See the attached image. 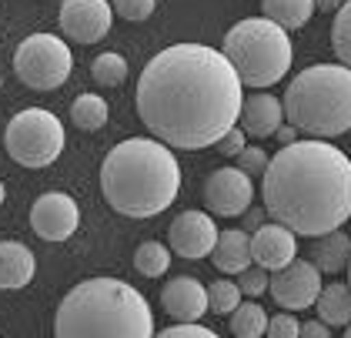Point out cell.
<instances>
[{
  "label": "cell",
  "instance_id": "1",
  "mask_svg": "<svg viewBox=\"0 0 351 338\" xmlns=\"http://www.w3.org/2000/svg\"><path fill=\"white\" fill-rule=\"evenodd\" d=\"M244 84L231 60L208 44H171L141 71L137 117L174 151L215 148L238 124Z\"/></svg>",
  "mask_w": 351,
  "mask_h": 338
},
{
  "label": "cell",
  "instance_id": "2",
  "mask_svg": "<svg viewBox=\"0 0 351 338\" xmlns=\"http://www.w3.org/2000/svg\"><path fill=\"white\" fill-rule=\"evenodd\" d=\"M265 211L301 238H318L351 218V157L324 137L281 144L265 168Z\"/></svg>",
  "mask_w": 351,
  "mask_h": 338
},
{
  "label": "cell",
  "instance_id": "3",
  "mask_svg": "<svg viewBox=\"0 0 351 338\" xmlns=\"http://www.w3.org/2000/svg\"><path fill=\"white\" fill-rule=\"evenodd\" d=\"M104 201L124 218H154L181 194V164L158 137H128L101 164Z\"/></svg>",
  "mask_w": 351,
  "mask_h": 338
},
{
  "label": "cell",
  "instance_id": "4",
  "mask_svg": "<svg viewBox=\"0 0 351 338\" xmlns=\"http://www.w3.org/2000/svg\"><path fill=\"white\" fill-rule=\"evenodd\" d=\"M154 332L147 298L121 278H87L74 285L54 315L57 338H151Z\"/></svg>",
  "mask_w": 351,
  "mask_h": 338
},
{
  "label": "cell",
  "instance_id": "5",
  "mask_svg": "<svg viewBox=\"0 0 351 338\" xmlns=\"http://www.w3.org/2000/svg\"><path fill=\"white\" fill-rule=\"evenodd\" d=\"M285 121L308 137H341L351 131V67L311 64L285 91Z\"/></svg>",
  "mask_w": 351,
  "mask_h": 338
},
{
  "label": "cell",
  "instance_id": "6",
  "mask_svg": "<svg viewBox=\"0 0 351 338\" xmlns=\"http://www.w3.org/2000/svg\"><path fill=\"white\" fill-rule=\"evenodd\" d=\"M221 54L231 60V67H234V74L244 87H254V91H265L271 84H278L291 71V60H295V47H291L288 30L268 21V17L238 21L224 34Z\"/></svg>",
  "mask_w": 351,
  "mask_h": 338
},
{
  "label": "cell",
  "instance_id": "7",
  "mask_svg": "<svg viewBox=\"0 0 351 338\" xmlns=\"http://www.w3.org/2000/svg\"><path fill=\"white\" fill-rule=\"evenodd\" d=\"M64 124L47 107H27L14 114L3 131V148L21 168H51L64 155Z\"/></svg>",
  "mask_w": 351,
  "mask_h": 338
},
{
  "label": "cell",
  "instance_id": "8",
  "mask_svg": "<svg viewBox=\"0 0 351 338\" xmlns=\"http://www.w3.org/2000/svg\"><path fill=\"white\" fill-rule=\"evenodd\" d=\"M74 71V54L57 34H30L14 51V74L30 91H57Z\"/></svg>",
  "mask_w": 351,
  "mask_h": 338
},
{
  "label": "cell",
  "instance_id": "9",
  "mask_svg": "<svg viewBox=\"0 0 351 338\" xmlns=\"http://www.w3.org/2000/svg\"><path fill=\"white\" fill-rule=\"evenodd\" d=\"M322 271L311 264V261H288L285 268L271 271L268 278V291L271 298L285 308V312H301V308H311L318 291H322Z\"/></svg>",
  "mask_w": 351,
  "mask_h": 338
},
{
  "label": "cell",
  "instance_id": "10",
  "mask_svg": "<svg viewBox=\"0 0 351 338\" xmlns=\"http://www.w3.org/2000/svg\"><path fill=\"white\" fill-rule=\"evenodd\" d=\"M204 205L211 214L217 218H241L244 211L251 208L254 201V184H251V174H244L241 168H217L208 174L204 181Z\"/></svg>",
  "mask_w": 351,
  "mask_h": 338
},
{
  "label": "cell",
  "instance_id": "11",
  "mask_svg": "<svg viewBox=\"0 0 351 338\" xmlns=\"http://www.w3.org/2000/svg\"><path fill=\"white\" fill-rule=\"evenodd\" d=\"M60 30L74 44H97L110 34L114 7L108 0H64L60 3Z\"/></svg>",
  "mask_w": 351,
  "mask_h": 338
},
{
  "label": "cell",
  "instance_id": "12",
  "mask_svg": "<svg viewBox=\"0 0 351 338\" xmlns=\"http://www.w3.org/2000/svg\"><path fill=\"white\" fill-rule=\"evenodd\" d=\"M81 225V208L71 194L64 191H47L34 201L30 208V228L44 241H67Z\"/></svg>",
  "mask_w": 351,
  "mask_h": 338
},
{
  "label": "cell",
  "instance_id": "13",
  "mask_svg": "<svg viewBox=\"0 0 351 338\" xmlns=\"http://www.w3.org/2000/svg\"><path fill=\"white\" fill-rule=\"evenodd\" d=\"M167 241H171V251L178 258H208L217 241L215 214L211 211H181L167 228Z\"/></svg>",
  "mask_w": 351,
  "mask_h": 338
},
{
  "label": "cell",
  "instance_id": "14",
  "mask_svg": "<svg viewBox=\"0 0 351 338\" xmlns=\"http://www.w3.org/2000/svg\"><path fill=\"white\" fill-rule=\"evenodd\" d=\"M298 258V234L285 228L281 221H271L251 232V261L265 271H278L288 261Z\"/></svg>",
  "mask_w": 351,
  "mask_h": 338
},
{
  "label": "cell",
  "instance_id": "15",
  "mask_svg": "<svg viewBox=\"0 0 351 338\" xmlns=\"http://www.w3.org/2000/svg\"><path fill=\"white\" fill-rule=\"evenodd\" d=\"M161 308L174 322H201L208 315V291L194 275H178L161 288Z\"/></svg>",
  "mask_w": 351,
  "mask_h": 338
},
{
  "label": "cell",
  "instance_id": "16",
  "mask_svg": "<svg viewBox=\"0 0 351 338\" xmlns=\"http://www.w3.org/2000/svg\"><path fill=\"white\" fill-rule=\"evenodd\" d=\"M238 124H241L244 134H251V137H271L274 131L285 124V107L281 101L274 98V94H251V98H244L241 101V114H238Z\"/></svg>",
  "mask_w": 351,
  "mask_h": 338
},
{
  "label": "cell",
  "instance_id": "17",
  "mask_svg": "<svg viewBox=\"0 0 351 338\" xmlns=\"http://www.w3.org/2000/svg\"><path fill=\"white\" fill-rule=\"evenodd\" d=\"M37 258L24 241H0V291H21L34 282Z\"/></svg>",
  "mask_w": 351,
  "mask_h": 338
},
{
  "label": "cell",
  "instance_id": "18",
  "mask_svg": "<svg viewBox=\"0 0 351 338\" xmlns=\"http://www.w3.org/2000/svg\"><path fill=\"white\" fill-rule=\"evenodd\" d=\"M211 264L221 275H241L251 264V234L244 228H231V232H217V241L211 248Z\"/></svg>",
  "mask_w": 351,
  "mask_h": 338
},
{
  "label": "cell",
  "instance_id": "19",
  "mask_svg": "<svg viewBox=\"0 0 351 338\" xmlns=\"http://www.w3.org/2000/svg\"><path fill=\"white\" fill-rule=\"evenodd\" d=\"M311 264L322 271V275H338V271H345L348 268V258H351V238L341 228H335V232H324L315 238V245H311Z\"/></svg>",
  "mask_w": 351,
  "mask_h": 338
},
{
  "label": "cell",
  "instance_id": "20",
  "mask_svg": "<svg viewBox=\"0 0 351 338\" xmlns=\"http://www.w3.org/2000/svg\"><path fill=\"white\" fill-rule=\"evenodd\" d=\"M315 312L328 328H345L351 322V288L341 282L322 285L318 298H315Z\"/></svg>",
  "mask_w": 351,
  "mask_h": 338
},
{
  "label": "cell",
  "instance_id": "21",
  "mask_svg": "<svg viewBox=\"0 0 351 338\" xmlns=\"http://www.w3.org/2000/svg\"><path fill=\"white\" fill-rule=\"evenodd\" d=\"M261 14L285 30H301L315 17V0H261Z\"/></svg>",
  "mask_w": 351,
  "mask_h": 338
},
{
  "label": "cell",
  "instance_id": "22",
  "mask_svg": "<svg viewBox=\"0 0 351 338\" xmlns=\"http://www.w3.org/2000/svg\"><path fill=\"white\" fill-rule=\"evenodd\" d=\"M108 117H110V107L101 94L87 91V94H77L74 104H71V121L81 131H101L108 124Z\"/></svg>",
  "mask_w": 351,
  "mask_h": 338
},
{
  "label": "cell",
  "instance_id": "23",
  "mask_svg": "<svg viewBox=\"0 0 351 338\" xmlns=\"http://www.w3.org/2000/svg\"><path fill=\"white\" fill-rule=\"evenodd\" d=\"M268 328V312L258 305V302H238V308L231 312V332L238 338H261Z\"/></svg>",
  "mask_w": 351,
  "mask_h": 338
},
{
  "label": "cell",
  "instance_id": "24",
  "mask_svg": "<svg viewBox=\"0 0 351 338\" xmlns=\"http://www.w3.org/2000/svg\"><path fill=\"white\" fill-rule=\"evenodd\" d=\"M134 268L144 278H161L171 268V248L161 245V241H144L134 251Z\"/></svg>",
  "mask_w": 351,
  "mask_h": 338
},
{
  "label": "cell",
  "instance_id": "25",
  "mask_svg": "<svg viewBox=\"0 0 351 338\" xmlns=\"http://www.w3.org/2000/svg\"><path fill=\"white\" fill-rule=\"evenodd\" d=\"M90 74H94V80H97L101 87H121V84L128 80V60L117 51H104L94 57Z\"/></svg>",
  "mask_w": 351,
  "mask_h": 338
},
{
  "label": "cell",
  "instance_id": "26",
  "mask_svg": "<svg viewBox=\"0 0 351 338\" xmlns=\"http://www.w3.org/2000/svg\"><path fill=\"white\" fill-rule=\"evenodd\" d=\"M208 291V315H231L234 308H238V302H241V288H238V282H228V275L224 278H217V282H211V285L204 288Z\"/></svg>",
  "mask_w": 351,
  "mask_h": 338
},
{
  "label": "cell",
  "instance_id": "27",
  "mask_svg": "<svg viewBox=\"0 0 351 338\" xmlns=\"http://www.w3.org/2000/svg\"><path fill=\"white\" fill-rule=\"evenodd\" d=\"M331 47L338 54V64L351 67V0H345L335 10V24H331Z\"/></svg>",
  "mask_w": 351,
  "mask_h": 338
},
{
  "label": "cell",
  "instance_id": "28",
  "mask_svg": "<svg viewBox=\"0 0 351 338\" xmlns=\"http://www.w3.org/2000/svg\"><path fill=\"white\" fill-rule=\"evenodd\" d=\"M238 168H241L244 174H251V178H261L265 174V168H268V161H271V155L265 151V148H258V144H244L241 151H238Z\"/></svg>",
  "mask_w": 351,
  "mask_h": 338
},
{
  "label": "cell",
  "instance_id": "29",
  "mask_svg": "<svg viewBox=\"0 0 351 338\" xmlns=\"http://www.w3.org/2000/svg\"><path fill=\"white\" fill-rule=\"evenodd\" d=\"M110 7L117 10V17H124L131 24H141V21H147L154 14L158 0H110Z\"/></svg>",
  "mask_w": 351,
  "mask_h": 338
},
{
  "label": "cell",
  "instance_id": "30",
  "mask_svg": "<svg viewBox=\"0 0 351 338\" xmlns=\"http://www.w3.org/2000/svg\"><path fill=\"white\" fill-rule=\"evenodd\" d=\"M268 278H271V271H265L261 264H258V268L247 264L241 271V278H238V288H241L244 298H261V295L268 291Z\"/></svg>",
  "mask_w": 351,
  "mask_h": 338
},
{
  "label": "cell",
  "instance_id": "31",
  "mask_svg": "<svg viewBox=\"0 0 351 338\" xmlns=\"http://www.w3.org/2000/svg\"><path fill=\"white\" fill-rule=\"evenodd\" d=\"M265 335H271V338H298L301 335V322H298L291 312H281V315H274V318H268Z\"/></svg>",
  "mask_w": 351,
  "mask_h": 338
},
{
  "label": "cell",
  "instance_id": "32",
  "mask_svg": "<svg viewBox=\"0 0 351 338\" xmlns=\"http://www.w3.org/2000/svg\"><path fill=\"white\" fill-rule=\"evenodd\" d=\"M215 338V328H208V325H201V322H174V325H167L161 332V338Z\"/></svg>",
  "mask_w": 351,
  "mask_h": 338
},
{
  "label": "cell",
  "instance_id": "33",
  "mask_svg": "<svg viewBox=\"0 0 351 338\" xmlns=\"http://www.w3.org/2000/svg\"><path fill=\"white\" fill-rule=\"evenodd\" d=\"M244 144H247V134H244V131L238 128V124H234V128H231L228 134H224V137H221V141H217L215 148H217V155L234 157V155H238V151L244 148Z\"/></svg>",
  "mask_w": 351,
  "mask_h": 338
},
{
  "label": "cell",
  "instance_id": "34",
  "mask_svg": "<svg viewBox=\"0 0 351 338\" xmlns=\"http://www.w3.org/2000/svg\"><path fill=\"white\" fill-rule=\"evenodd\" d=\"M265 214H268L265 208H247L244 211V232L251 234L254 228H261V225H265Z\"/></svg>",
  "mask_w": 351,
  "mask_h": 338
},
{
  "label": "cell",
  "instance_id": "35",
  "mask_svg": "<svg viewBox=\"0 0 351 338\" xmlns=\"http://www.w3.org/2000/svg\"><path fill=\"white\" fill-rule=\"evenodd\" d=\"M301 335H308V338H328V335H331V328H328L322 318H318V322H304V325H301Z\"/></svg>",
  "mask_w": 351,
  "mask_h": 338
},
{
  "label": "cell",
  "instance_id": "36",
  "mask_svg": "<svg viewBox=\"0 0 351 338\" xmlns=\"http://www.w3.org/2000/svg\"><path fill=\"white\" fill-rule=\"evenodd\" d=\"M274 134H278V141H281V144H291V141H298V134H301V131H298L295 124H288V121H285Z\"/></svg>",
  "mask_w": 351,
  "mask_h": 338
},
{
  "label": "cell",
  "instance_id": "37",
  "mask_svg": "<svg viewBox=\"0 0 351 338\" xmlns=\"http://www.w3.org/2000/svg\"><path fill=\"white\" fill-rule=\"evenodd\" d=\"M345 0H315V10H324V14H331V10H338Z\"/></svg>",
  "mask_w": 351,
  "mask_h": 338
},
{
  "label": "cell",
  "instance_id": "38",
  "mask_svg": "<svg viewBox=\"0 0 351 338\" xmlns=\"http://www.w3.org/2000/svg\"><path fill=\"white\" fill-rule=\"evenodd\" d=\"M3 198H7V188H3V181H0V205H3Z\"/></svg>",
  "mask_w": 351,
  "mask_h": 338
},
{
  "label": "cell",
  "instance_id": "39",
  "mask_svg": "<svg viewBox=\"0 0 351 338\" xmlns=\"http://www.w3.org/2000/svg\"><path fill=\"white\" fill-rule=\"evenodd\" d=\"M348 288H351V258H348Z\"/></svg>",
  "mask_w": 351,
  "mask_h": 338
},
{
  "label": "cell",
  "instance_id": "40",
  "mask_svg": "<svg viewBox=\"0 0 351 338\" xmlns=\"http://www.w3.org/2000/svg\"><path fill=\"white\" fill-rule=\"evenodd\" d=\"M345 335H348V338H351V322H348V325H345Z\"/></svg>",
  "mask_w": 351,
  "mask_h": 338
},
{
  "label": "cell",
  "instance_id": "41",
  "mask_svg": "<svg viewBox=\"0 0 351 338\" xmlns=\"http://www.w3.org/2000/svg\"><path fill=\"white\" fill-rule=\"evenodd\" d=\"M0 91H3V78H0Z\"/></svg>",
  "mask_w": 351,
  "mask_h": 338
}]
</instances>
